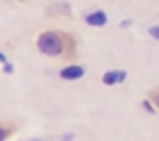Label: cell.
<instances>
[{
	"mask_svg": "<svg viewBox=\"0 0 159 141\" xmlns=\"http://www.w3.org/2000/svg\"><path fill=\"white\" fill-rule=\"evenodd\" d=\"M34 48L39 50L43 57L59 59V62L68 64L77 59V36L66 32L61 27H43L34 39Z\"/></svg>",
	"mask_w": 159,
	"mask_h": 141,
	"instance_id": "obj_1",
	"label": "cell"
},
{
	"mask_svg": "<svg viewBox=\"0 0 159 141\" xmlns=\"http://www.w3.org/2000/svg\"><path fill=\"white\" fill-rule=\"evenodd\" d=\"M46 16H50V18H73V7L66 0H57V2L46 5Z\"/></svg>",
	"mask_w": 159,
	"mask_h": 141,
	"instance_id": "obj_2",
	"label": "cell"
},
{
	"mask_svg": "<svg viewBox=\"0 0 159 141\" xmlns=\"http://www.w3.org/2000/svg\"><path fill=\"white\" fill-rule=\"evenodd\" d=\"M82 21L89 27H105L107 23H109V16H107L105 9H86L82 14Z\"/></svg>",
	"mask_w": 159,
	"mask_h": 141,
	"instance_id": "obj_3",
	"label": "cell"
},
{
	"mask_svg": "<svg viewBox=\"0 0 159 141\" xmlns=\"http://www.w3.org/2000/svg\"><path fill=\"white\" fill-rule=\"evenodd\" d=\"M86 75V68L82 64H75V62H68L64 68H59V78L61 80H70V82H75V80H82Z\"/></svg>",
	"mask_w": 159,
	"mask_h": 141,
	"instance_id": "obj_4",
	"label": "cell"
},
{
	"mask_svg": "<svg viewBox=\"0 0 159 141\" xmlns=\"http://www.w3.org/2000/svg\"><path fill=\"white\" fill-rule=\"evenodd\" d=\"M127 80V71H123V68H109V71H105L102 75H100V82H102L105 87H118L123 84Z\"/></svg>",
	"mask_w": 159,
	"mask_h": 141,
	"instance_id": "obj_5",
	"label": "cell"
},
{
	"mask_svg": "<svg viewBox=\"0 0 159 141\" xmlns=\"http://www.w3.org/2000/svg\"><path fill=\"white\" fill-rule=\"evenodd\" d=\"M16 130H18V123H16V121L2 118V121H0V141H7V139H9Z\"/></svg>",
	"mask_w": 159,
	"mask_h": 141,
	"instance_id": "obj_6",
	"label": "cell"
},
{
	"mask_svg": "<svg viewBox=\"0 0 159 141\" xmlns=\"http://www.w3.org/2000/svg\"><path fill=\"white\" fill-rule=\"evenodd\" d=\"M141 109H146L148 114H157V112H159L157 105H155V102L150 100V98H143V100H141Z\"/></svg>",
	"mask_w": 159,
	"mask_h": 141,
	"instance_id": "obj_7",
	"label": "cell"
},
{
	"mask_svg": "<svg viewBox=\"0 0 159 141\" xmlns=\"http://www.w3.org/2000/svg\"><path fill=\"white\" fill-rule=\"evenodd\" d=\"M0 62H2V73H7V75L14 73V64L7 62V55H5V53H0Z\"/></svg>",
	"mask_w": 159,
	"mask_h": 141,
	"instance_id": "obj_8",
	"label": "cell"
},
{
	"mask_svg": "<svg viewBox=\"0 0 159 141\" xmlns=\"http://www.w3.org/2000/svg\"><path fill=\"white\" fill-rule=\"evenodd\" d=\"M148 98L152 100L155 105H157V109H159V87H152V89H150V91H148Z\"/></svg>",
	"mask_w": 159,
	"mask_h": 141,
	"instance_id": "obj_9",
	"label": "cell"
},
{
	"mask_svg": "<svg viewBox=\"0 0 159 141\" xmlns=\"http://www.w3.org/2000/svg\"><path fill=\"white\" fill-rule=\"evenodd\" d=\"M148 34L152 36L155 41H159V23H157V25H150V27H148Z\"/></svg>",
	"mask_w": 159,
	"mask_h": 141,
	"instance_id": "obj_10",
	"label": "cell"
},
{
	"mask_svg": "<svg viewBox=\"0 0 159 141\" xmlns=\"http://www.w3.org/2000/svg\"><path fill=\"white\" fill-rule=\"evenodd\" d=\"M16 2H27V0H16Z\"/></svg>",
	"mask_w": 159,
	"mask_h": 141,
	"instance_id": "obj_11",
	"label": "cell"
}]
</instances>
